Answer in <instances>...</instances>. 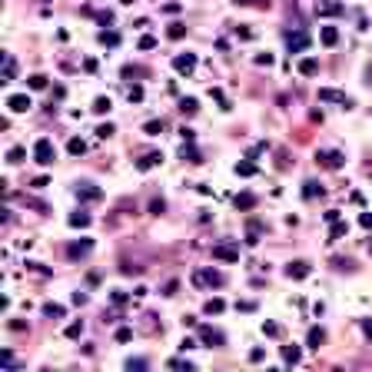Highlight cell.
<instances>
[{
	"instance_id": "1",
	"label": "cell",
	"mask_w": 372,
	"mask_h": 372,
	"mask_svg": "<svg viewBox=\"0 0 372 372\" xmlns=\"http://www.w3.org/2000/svg\"><path fill=\"white\" fill-rule=\"evenodd\" d=\"M33 160H37L40 166H50L53 160H57V146H53L50 136H40L37 143H33Z\"/></svg>"
},
{
	"instance_id": "2",
	"label": "cell",
	"mask_w": 372,
	"mask_h": 372,
	"mask_svg": "<svg viewBox=\"0 0 372 372\" xmlns=\"http://www.w3.org/2000/svg\"><path fill=\"white\" fill-rule=\"evenodd\" d=\"M223 283H226V276H223L220 269H213V266H206V269H196V272H193V286H216V289H220Z\"/></svg>"
},
{
	"instance_id": "3",
	"label": "cell",
	"mask_w": 372,
	"mask_h": 372,
	"mask_svg": "<svg viewBox=\"0 0 372 372\" xmlns=\"http://www.w3.org/2000/svg\"><path fill=\"white\" fill-rule=\"evenodd\" d=\"M316 163L326 166V170H342L346 166V156L339 150H316Z\"/></svg>"
},
{
	"instance_id": "4",
	"label": "cell",
	"mask_w": 372,
	"mask_h": 372,
	"mask_svg": "<svg viewBox=\"0 0 372 372\" xmlns=\"http://www.w3.org/2000/svg\"><path fill=\"white\" fill-rule=\"evenodd\" d=\"M213 259H223V263H240V246H236V243H216V246H213Z\"/></svg>"
},
{
	"instance_id": "5",
	"label": "cell",
	"mask_w": 372,
	"mask_h": 372,
	"mask_svg": "<svg viewBox=\"0 0 372 372\" xmlns=\"http://www.w3.org/2000/svg\"><path fill=\"white\" fill-rule=\"evenodd\" d=\"M342 13H346L342 0H319L316 4V17H342Z\"/></svg>"
},
{
	"instance_id": "6",
	"label": "cell",
	"mask_w": 372,
	"mask_h": 372,
	"mask_svg": "<svg viewBox=\"0 0 372 372\" xmlns=\"http://www.w3.org/2000/svg\"><path fill=\"white\" fill-rule=\"evenodd\" d=\"M319 103H339L342 110L353 107V100H349L346 93H339V90H332V87H322V90H319Z\"/></svg>"
},
{
	"instance_id": "7",
	"label": "cell",
	"mask_w": 372,
	"mask_h": 372,
	"mask_svg": "<svg viewBox=\"0 0 372 372\" xmlns=\"http://www.w3.org/2000/svg\"><path fill=\"white\" fill-rule=\"evenodd\" d=\"M173 70H177L180 76H189L196 70V53H177V57H173Z\"/></svg>"
},
{
	"instance_id": "8",
	"label": "cell",
	"mask_w": 372,
	"mask_h": 372,
	"mask_svg": "<svg viewBox=\"0 0 372 372\" xmlns=\"http://www.w3.org/2000/svg\"><path fill=\"white\" fill-rule=\"evenodd\" d=\"M30 107H33V100L27 93H10L7 96V110H10V113H27Z\"/></svg>"
},
{
	"instance_id": "9",
	"label": "cell",
	"mask_w": 372,
	"mask_h": 372,
	"mask_svg": "<svg viewBox=\"0 0 372 372\" xmlns=\"http://www.w3.org/2000/svg\"><path fill=\"white\" fill-rule=\"evenodd\" d=\"M309 272H312V266L306 263V259H292V263L286 266V276H289V279H306Z\"/></svg>"
},
{
	"instance_id": "10",
	"label": "cell",
	"mask_w": 372,
	"mask_h": 372,
	"mask_svg": "<svg viewBox=\"0 0 372 372\" xmlns=\"http://www.w3.org/2000/svg\"><path fill=\"white\" fill-rule=\"evenodd\" d=\"M100 196H103V189L93 186V183H80L76 186V200H83V203H96Z\"/></svg>"
},
{
	"instance_id": "11",
	"label": "cell",
	"mask_w": 372,
	"mask_h": 372,
	"mask_svg": "<svg viewBox=\"0 0 372 372\" xmlns=\"http://www.w3.org/2000/svg\"><path fill=\"white\" fill-rule=\"evenodd\" d=\"M90 249H93V240H76V243H70V246H67V256L70 259H83Z\"/></svg>"
},
{
	"instance_id": "12",
	"label": "cell",
	"mask_w": 372,
	"mask_h": 372,
	"mask_svg": "<svg viewBox=\"0 0 372 372\" xmlns=\"http://www.w3.org/2000/svg\"><path fill=\"white\" fill-rule=\"evenodd\" d=\"M289 53H303V50H309V33H289Z\"/></svg>"
},
{
	"instance_id": "13",
	"label": "cell",
	"mask_w": 372,
	"mask_h": 372,
	"mask_svg": "<svg viewBox=\"0 0 372 372\" xmlns=\"http://www.w3.org/2000/svg\"><path fill=\"white\" fill-rule=\"evenodd\" d=\"M160 163H163V153H146L143 160H136V170L146 173V170H153V166H160Z\"/></svg>"
},
{
	"instance_id": "14",
	"label": "cell",
	"mask_w": 372,
	"mask_h": 372,
	"mask_svg": "<svg viewBox=\"0 0 372 372\" xmlns=\"http://www.w3.org/2000/svg\"><path fill=\"white\" fill-rule=\"evenodd\" d=\"M200 339L206 342V346H223V332H216V329H209V326H200Z\"/></svg>"
},
{
	"instance_id": "15",
	"label": "cell",
	"mask_w": 372,
	"mask_h": 372,
	"mask_svg": "<svg viewBox=\"0 0 372 372\" xmlns=\"http://www.w3.org/2000/svg\"><path fill=\"white\" fill-rule=\"evenodd\" d=\"M67 223H70L73 229H87V226H90V213L76 209V213H70V216H67Z\"/></svg>"
},
{
	"instance_id": "16",
	"label": "cell",
	"mask_w": 372,
	"mask_h": 372,
	"mask_svg": "<svg viewBox=\"0 0 372 372\" xmlns=\"http://www.w3.org/2000/svg\"><path fill=\"white\" fill-rule=\"evenodd\" d=\"M180 160H186V163H203V153L196 150L193 143H183V150H180Z\"/></svg>"
},
{
	"instance_id": "17",
	"label": "cell",
	"mask_w": 372,
	"mask_h": 372,
	"mask_svg": "<svg viewBox=\"0 0 372 372\" xmlns=\"http://www.w3.org/2000/svg\"><path fill=\"white\" fill-rule=\"evenodd\" d=\"M299 73H303V76H316V73H319V60H316V57H303V60H299Z\"/></svg>"
},
{
	"instance_id": "18",
	"label": "cell",
	"mask_w": 372,
	"mask_h": 372,
	"mask_svg": "<svg viewBox=\"0 0 372 372\" xmlns=\"http://www.w3.org/2000/svg\"><path fill=\"white\" fill-rule=\"evenodd\" d=\"M303 359V349L292 342V346H283V362H289V366H296V362Z\"/></svg>"
},
{
	"instance_id": "19",
	"label": "cell",
	"mask_w": 372,
	"mask_h": 372,
	"mask_svg": "<svg viewBox=\"0 0 372 372\" xmlns=\"http://www.w3.org/2000/svg\"><path fill=\"white\" fill-rule=\"evenodd\" d=\"M236 209H243V213H249V209H256V196H252V193H240V196H236Z\"/></svg>"
},
{
	"instance_id": "20",
	"label": "cell",
	"mask_w": 372,
	"mask_h": 372,
	"mask_svg": "<svg viewBox=\"0 0 372 372\" xmlns=\"http://www.w3.org/2000/svg\"><path fill=\"white\" fill-rule=\"evenodd\" d=\"M306 342H309V349H319L322 342H326V329L312 326V329H309V336H306Z\"/></svg>"
},
{
	"instance_id": "21",
	"label": "cell",
	"mask_w": 372,
	"mask_h": 372,
	"mask_svg": "<svg viewBox=\"0 0 372 372\" xmlns=\"http://www.w3.org/2000/svg\"><path fill=\"white\" fill-rule=\"evenodd\" d=\"M256 163H252V160L246 156V160H240V163H236V177H256Z\"/></svg>"
},
{
	"instance_id": "22",
	"label": "cell",
	"mask_w": 372,
	"mask_h": 372,
	"mask_svg": "<svg viewBox=\"0 0 372 372\" xmlns=\"http://www.w3.org/2000/svg\"><path fill=\"white\" fill-rule=\"evenodd\" d=\"M196 110H200V100H196V96H183V100H180V113L183 116H193Z\"/></svg>"
},
{
	"instance_id": "23",
	"label": "cell",
	"mask_w": 372,
	"mask_h": 372,
	"mask_svg": "<svg viewBox=\"0 0 372 372\" xmlns=\"http://www.w3.org/2000/svg\"><path fill=\"white\" fill-rule=\"evenodd\" d=\"M223 309H226V303H223V299H206V306H203V312H206V316H220Z\"/></svg>"
},
{
	"instance_id": "24",
	"label": "cell",
	"mask_w": 372,
	"mask_h": 372,
	"mask_svg": "<svg viewBox=\"0 0 372 372\" xmlns=\"http://www.w3.org/2000/svg\"><path fill=\"white\" fill-rule=\"evenodd\" d=\"M259 236H263V226H259V223L252 220L249 226H246V243H249V246H256V243H259Z\"/></svg>"
},
{
	"instance_id": "25",
	"label": "cell",
	"mask_w": 372,
	"mask_h": 372,
	"mask_svg": "<svg viewBox=\"0 0 372 372\" xmlns=\"http://www.w3.org/2000/svg\"><path fill=\"white\" fill-rule=\"evenodd\" d=\"M319 37H322V44H326V47H336V44H339V30H336V27H322Z\"/></svg>"
},
{
	"instance_id": "26",
	"label": "cell",
	"mask_w": 372,
	"mask_h": 372,
	"mask_svg": "<svg viewBox=\"0 0 372 372\" xmlns=\"http://www.w3.org/2000/svg\"><path fill=\"white\" fill-rule=\"evenodd\" d=\"M24 160H27V150H24V146H10V150H7V163L17 166V163H24Z\"/></svg>"
},
{
	"instance_id": "27",
	"label": "cell",
	"mask_w": 372,
	"mask_h": 372,
	"mask_svg": "<svg viewBox=\"0 0 372 372\" xmlns=\"http://www.w3.org/2000/svg\"><path fill=\"white\" fill-rule=\"evenodd\" d=\"M346 233H349V223H339V220H336V223H332V229H329V243L342 240Z\"/></svg>"
},
{
	"instance_id": "28",
	"label": "cell",
	"mask_w": 372,
	"mask_h": 372,
	"mask_svg": "<svg viewBox=\"0 0 372 372\" xmlns=\"http://www.w3.org/2000/svg\"><path fill=\"white\" fill-rule=\"evenodd\" d=\"M110 110H113V100H110V96H96L93 100V113H110Z\"/></svg>"
},
{
	"instance_id": "29",
	"label": "cell",
	"mask_w": 372,
	"mask_h": 372,
	"mask_svg": "<svg viewBox=\"0 0 372 372\" xmlns=\"http://www.w3.org/2000/svg\"><path fill=\"white\" fill-rule=\"evenodd\" d=\"M303 196H306V200H316V196H322V186L316 183V180H306V183H303Z\"/></svg>"
},
{
	"instance_id": "30",
	"label": "cell",
	"mask_w": 372,
	"mask_h": 372,
	"mask_svg": "<svg viewBox=\"0 0 372 372\" xmlns=\"http://www.w3.org/2000/svg\"><path fill=\"white\" fill-rule=\"evenodd\" d=\"M63 312H67V309H63L60 303H44V316H47V319H63Z\"/></svg>"
},
{
	"instance_id": "31",
	"label": "cell",
	"mask_w": 372,
	"mask_h": 372,
	"mask_svg": "<svg viewBox=\"0 0 372 372\" xmlns=\"http://www.w3.org/2000/svg\"><path fill=\"white\" fill-rule=\"evenodd\" d=\"M63 336H67V339H80L83 336V319H73L67 329H63Z\"/></svg>"
},
{
	"instance_id": "32",
	"label": "cell",
	"mask_w": 372,
	"mask_h": 372,
	"mask_svg": "<svg viewBox=\"0 0 372 372\" xmlns=\"http://www.w3.org/2000/svg\"><path fill=\"white\" fill-rule=\"evenodd\" d=\"M13 76H17V63H13V57H4V80L0 83H10Z\"/></svg>"
},
{
	"instance_id": "33",
	"label": "cell",
	"mask_w": 372,
	"mask_h": 372,
	"mask_svg": "<svg viewBox=\"0 0 372 372\" xmlns=\"http://www.w3.org/2000/svg\"><path fill=\"white\" fill-rule=\"evenodd\" d=\"M67 150L73 153V156H83V153H87V143H83L80 136H70V143H67Z\"/></svg>"
},
{
	"instance_id": "34",
	"label": "cell",
	"mask_w": 372,
	"mask_h": 372,
	"mask_svg": "<svg viewBox=\"0 0 372 372\" xmlns=\"http://www.w3.org/2000/svg\"><path fill=\"white\" fill-rule=\"evenodd\" d=\"M100 44L103 47H116V44H120V33H116V30H100Z\"/></svg>"
},
{
	"instance_id": "35",
	"label": "cell",
	"mask_w": 372,
	"mask_h": 372,
	"mask_svg": "<svg viewBox=\"0 0 372 372\" xmlns=\"http://www.w3.org/2000/svg\"><path fill=\"white\" fill-rule=\"evenodd\" d=\"M209 96H213V100L220 103V110H233V107H229V100H226V93H223L220 87H209Z\"/></svg>"
},
{
	"instance_id": "36",
	"label": "cell",
	"mask_w": 372,
	"mask_h": 372,
	"mask_svg": "<svg viewBox=\"0 0 372 372\" xmlns=\"http://www.w3.org/2000/svg\"><path fill=\"white\" fill-rule=\"evenodd\" d=\"M163 130H166V123H163V120H150V123L143 126V133H146V136H160Z\"/></svg>"
},
{
	"instance_id": "37",
	"label": "cell",
	"mask_w": 372,
	"mask_h": 372,
	"mask_svg": "<svg viewBox=\"0 0 372 372\" xmlns=\"http://www.w3.org/2000/svg\"><path fill=\"white\" fill-rule=\"evenodd\" d=\"M27 87H30V90H47V76H44V73L27 76Z\"/></svg>"
},
{
	"instance_id": "38",
	"label": "cell",
	"mask_w": 372,
	"mask_h": 372,
	"mask_svg": "<svg viewBox=\"0 0 372 372\" xmlns=\"http://www.w3.org/2000/svg\"><path fill=\"white\" fill-rule=\"evenodd\" d=\"M166 37H170V40H183V37H186V24H170Z\"/></svg>"
},
{
	"instance_id": "39",
	"label": "cell",
	"mask_w": 372,
	"mask_h": 372,
	"mask_svg": "<svg viewBox=\"0 0 372 372\" xmlns=\"http://www.w3.org/2000/svg\"><path fill=\"white\" fill-rule=\"evenodd\" d=\"M126 100H130V103H143V87H140V83H133V87L126 90Z\"/></svg>"
},
{
	"instance_id": "40",
	"label": "cell",
	"mask_w": 372,
	"mask_h": 372,
	"mask_svg": "<svg viewBox=\"0 0 372 372\" xmlns=\"http://www.w3.org/2000/svg\"><path fill=\"white\" fill-rule=\"evenodd\" d=\"M136 47H140V50H153V47H156V37H153V33H143Z\"/></svg>"
},
{
	"instance_id": "41",
	"label": "cell",
	"mask_w": 372,
	"mask_h": 372,
	"mask_svg": "<svg viewBox=\"0 0 372 372\" xmlns=\"http://www.w3.org/2000/svg\"><path fill=\"white\" fill-rule=\"evenodd\" d=\"M146 366H150L146 359H126V369H130V372H143Z\"/></svg>"
},
{
	"instance_id": "42",
	"label": "cell",
	"mask_w": 372,
	"mask_h": 372,
	"mask_svg": "<svg viewBox=\"0 0 372 372\" xmlns=\"http://www.w3.org/2000/svg\"><path fill=\"white\" fill-rule=\"evenodd\" d=\"M113 123H100V126H96V136H100V140H107V136H113Z\"/></svg>"
},
{
	"instance_id": "43",
	"label": "cell",
	"mask_w": 372,
	"mask_h": 372,
	"mask_svg": "<svg viewBox=\"0 0 372 372\" xmlns=\"http://www.w3.org/2000/svg\"><path fill=\"white\" fill-rule=\"evenodd\" d=\"M272 63H276L272 53H256V67H272Z\"/></svg>"
},
{
	"instance_id": "44",
	"label": "cell",
	"mask_w": 372,
	"mask_h": 372,
	"mask_svg": "<svg viewBox=\"0 0 372 372\" xmlns=\"http://www.w3.org/2000/svg\"><path fill=\"white\" fill-rule=\"evenodd\" d=\"M133 339V329L130 326H120V329H116V342H130Z\"/></svg>"
},
{
	"instance_id": "45",
	"label": "cell",
	"mask_w": 372,
	"mask_h": 372,
	"mask_svg": "<svg viewBox=\"0 0 372 372\" xmlns=\"http://www.w3.org/2000/svg\"><path fill=\"white\" fill-rule=\"evenodd\" d=\"M166 366H170V369H193V362H189V359H170V362H166Z\"/></svg>"
},
{
	"instance_id": "46",
	"label": "cell",
	"mask_w": 372,
	"mask_h": 372,
	"mask_svg": "<svg viewBox=\"0 0 372 372\" xmlns=\"http://www.w3.org/2000/svg\"><path fill=\"white\" fill-rule=\"evenodd\" d=\"M163 209H166V203H163V200H153V203H150V213H153V216H160Z\"/></svg>"
},
{
	"instance_id": "47",
	"label": "cell",
	"mask_w": 372,
	"mask_h": 372,
	"mask_svg": "<svg viewBox=\"0 0 372 372\" xmlns=\"http://www.w3.org/2000/svg\"><path fill=\"white\" fill-rule=\"evenodd\" d=\"M263 359H266V353H263L259 346H256V349H249V362H263Z\"/></svg>"
},
{
	"instance_id": "48",
	"label": "cell",
	"mask_w": 372,
	"mask_h": 372,
	"mask_svg": "<svg viewBox=\"0 0 372 372\" xmlns=\"http://www.w3.org/2000/svg\"><path fill=\"white\" fill-rule=\"evenodd\" d=\"M0 362H4V366H7V369H10V366H13V353H10V349H4V353H0Z\"/></svg>"
},
{
	"instance_id": "49",
	"label": "cell",
	"mask_w": 372,
	"mask_h": 372,
	"mask_svg": "<svg viewBox=\"0 0 372 372\" xmlns=\"http://www.w3.org/2000/svg\"><path fill=\"white\" fill-rule=\"evenodd\" d=\"M263 332L266 336H279V326H276V322H263Z\"/></svg>"
},
{
	"instance_id": "50",
	"label": "cell",
	"mask_w": 372,
	"mask_h": 372,
	"mask_svg": "<svg viewBox=\"0 0 372 372\" xmlns=\"http://www.w3.org/2000/svg\"><path fill=\"white\" fill-rule=\"evenodd\" d=\"M236 37H240V40H252V30H249V27H236Z\"/></svg>"
},
{
	"instance_id": "51",
	"label": "cell",
	"mask_w": 372,
	"mask_h": 372,
	"mask_svg": "<svg viewBox=\"0 0 372 372\" xmlns=\"http://www.w3.org/2000/svg\"><path fill=\"white\" fill-rule=\"evenodd\" d=\"M180 136H183V143H193V140H196V133L189 130V126H183V130H180Z\"/></svg>"
},
{
	"instance_id": "52",
	"label": "cell",
	"mask_w": 372,
	"mask_h": 372,
	"mask_svg": "<svg viewBox=\"0 0 372 372\" xmlns=\"http://www.w3.org/2000/svg\"><path fill=\"white\" fill-rule=\"evenodd\" d=\"M96 20H100V24H113V13H110V10H100V13H96Z\"/></svg>"
},
{
	"instance_id": "53",
	"label": "cell",
	"mask_w": 372,
	"mask_h": 372,
	"mask_svg": "<svg viewBox=\"0 0 372 372\" xmlns=\"http://www.w3.org/2000/svg\"><path fill=\"white\" fill-rule=\"evenodd\" d=\"M180 10H183V4H166L163 7V13H170V17H173V13H180Z\"/></svg>"
},
{
	"instance_id": "54",
	"label": "cell",
	"mask_w": 372,
	"mask_h": 372,
	"mask_svg": "<svg viewBox=\"0 0 372 372\" xmlns=\"http://www.w3.org/2000/svg\"><path fill=\"white\" fill-rule=\"evenodd\" d=\"M83 70H87V73H96V60L87 57V60H83Z\"/></svg>"
},
{
	"instance_id": "55",
	"label": "cell",
	"mask_w": 372,
	"mask_h": 372,
	"mask_svg": "<svg viewBox=\"0 0 372 372\" xmlns=\"http://www.w3.org/2000/svg\"><path fill=\"white\" fill-rule=\"evenodd\" d=\"M180 349H183V353H189V349H196V339H189V336H186V339L180 342Z\"/></svg>"
},
{
	"instance_id": "56",
	"label": "cell",
	"mask_w": 372,
	"mask_h": 372,
	"mask_svg": "<svg viewBox=\"0 0 372 372\" xmlns=\"http://www.w3.org/2000/svg\"><path fill=\"white\" fill-rule=\"evenodd\" d=\"M362 332H366V339H372V319H362Z\"/></svg>"
},
{
	"instance_id": "57",
	"label": "cell",
	"mask_w": 372,
	"mask_h": 372,
	"mask_svg": "<svg viewBox=\"0 0 372 372\" xmlns=\"http://www.w3.org/2000/svg\"><path fill=\"white\" fill-rule=\"evenodd\" d=\"M359 223H362L366 229H372V213H362V216H359Z\"/></svg>"
},
{
	"instance_id": "58",
	"label": "cell",
	"mask_w": 372,
	"mask_h": 372,
	"mask_svg": "<svg viewBox=\"0 0 372 372\" xmlns=\"http://www.w3.org/2000/svg\"><path fill=\"white\" fill-rule=\"evenodd\" d=\"M87 303V292H73V306H83Z\"/></svg>"
},
{
	"instance_id": "59",
	"label": "cell",
	"mask_w": 372,
	"mask_h": 372,
	"mask_svg": "<svg viewBox=\"0 0 372 372\" xmlns=\"http://www.w3.org/2000/svg\"><path fill=\"white\" fill-rule=\"evenodd\" d=\"M33 186H37V189H44V186H50V180H47V177H37V180H33Z\"/></svg>"
},
{
	"instance_id": "60",
	"label": "cell",
	"mask_w": 372,
	"mask_h": 372,
	"mask_svg": "<svg viewBox=\"0 0 372 372\" xmlns=\"http://www.w3.org/2000/svg\"><path fill=\"white\" fill-rule=\"evenodd\" d=\"M113 303H116V306H123V303H126V292L116 289V292H113Z\"/></svg>"
},
{
	"instance_id": "61",
	"label": "cell",
	"mask_w": 372,
	"mask_h": 372,
	"mask_svg": "<svg viewBox=\"0 0 372 372\" xmlns=\"http://www.w3.org/2000/svg\"><path fill=\"white\" fill-rule=\"evenodd\" d=\"M120 4H126V7H130V4H136V0H120Z\"/></svg>"
}]
</instances>
